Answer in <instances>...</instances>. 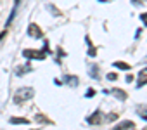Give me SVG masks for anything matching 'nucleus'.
Instances as JSON below:
<instances>
[{"label": "nucleus", "instance_id": "f257e3e1", "mask_svg": "<svg viewBox=\"0 0 147 130\" xmlns=\"http://www.w3.org/2000/svg\"><path fill=\"white\" fill-rule=\"evenodd\" d=\"M31 97H33V89L31 87H23L14 94V102H23L26 99H31Z\"/></svg>", "mask_w": 147, "mask_h": 130}, {"label": "nucleus", "instance_id": "f03ea898", "mask_svg": "<svg viewBox=\"0 0 147 130\" xmlns=\"http://www.w3.org/2000/svg\"><path fill=\"white\" fill-rule=\"evenodd\" d=\"M28 35L31 38H42V30L36 26V24H30L28 26Z\"/></svg>", "mask_w": 147, "mask_h": 130}, {"label": "nucleus", "instance_id": "7ed1b4c3", "mask_svg": "<svg viewBox=\"0 0 147 130\" xmlns=\"http://www.w3.org/2000/svg\"><path fill=\"white\" fill-rule=\"evenodd\" d=\"M23 54H24V57H30V59H43L45 57V54H42L40 50H31V49L24 50Z\"/></svg>", "mask_w": 147, "mask_h": 130}, {"label": "nucleus", "instance_id": "20e7f679", "mask_svg": "<svg viewBox=\"0 0 147 130\" xmlns=\"http://www.w3.org/2000/svg\"><path fill=\"white\" fill-rule=\"evenodd\" d=\"M147 83V68H144L140 73H138V87L145 85Z\"/></svg>", "mask_w": 147, "mask_h": 130}, {"label": "nucleus", "instance_id": "39448f33", "mask_svg": "<svg viewBox=\"0 0 147 130\" xmlns=\"http://www.w3.org/2000/svg\"><path fill=\"white\" fill-rule=\"evenodd\" d=\"M128 128H133L131 121H125V123H119V125L114 127V130H128Z\"/></svg>", "mask_w": 147, "mask_h": 130}, {"label": "nucleus", "instance_id": "423d86ee", "mask_svg": "<svg viewBox=\"0 0 147 130\" xmlns=\"http://www.w3.org/2000/svg\"><path fill=\"white\" fill-rule=\"evenodd\" d=\"M114 66L116 68H119V70H130V66L126 62H121V61H118V62H114Z\"/></svg>", "mask_w": 147, "mask_h": 130}, {"label": "nucleus", "instance_id": "0eeeda50", "mask_svg": "<svg viewBox=\"0 0 147 130\" xmlns=\"http://www.w3.org/2000/svg\"><path fill=\"white\" fill-rule=\"evenodd\" d=\"M99 116H100V113L97 111V113H95V114L90 118V123H100V121H99Z\"/></svg>", "mask_w": 147, "mask_h": 130}, {"label": "nucleus", "instance_id": "6e6552de", "mask_svg": "<svg viewBox=\"0 0 147 130\" xmlns=\"http://www.w3.org/2000/svg\"><path fill=\"white\" fill-rule=\"evenodd\" d=\"M11 123H28V120H24V118H11Z\"/></svg>", "mask_w": 147, "mask_h": 130}, {"label": "nucleus", "instance_id": "1a4fd4ad", "mask_svg": "<svg viewBox=\"0 0 147 130\" xmlns=\"http://www.w3.org/2000/svg\"><path fill=\"white\" fill-rule=\"evenodd\" d=\"M137 111H138V114H142L144 118H147V109H144V106H140V108H137Z\"/></svg>", "mask_w": 147, "mask_h": 130}, {"label": "nucleus", "instance_id": "9d476101", "mask_svg": "<svg viewBox=\"0 0 147 130\" xmlns=\"http://www.w3.org/2000/svg\"><path fill=\"white\" fill-rule=\"evenodd\" d=\"M140 19H142V23L147 26V14H142V16H140Z\"/></svg>", "mask_w": 147, "mask_h": 130}]
</instances>
